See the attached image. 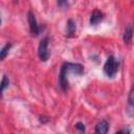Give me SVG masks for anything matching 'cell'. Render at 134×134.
Returning <instances> with one entry per match:
<instances>
[{
    "mask_svg": "<svg viewBox=\"0 0 134 134\" xmlns=\"http://www.w3.org/2000/svg\"><path fill=\"white\" fill-rule=\"evenodd\" d=\"M133 94H134L133 88H131V90H130V92H129V96H128V104H129V110L131 111V112H130L131 116H132V112H133V100H134Z\"/></svg>",
    "mask_w": 134,
    "mask_h": 134,
    "instance_id": "11",
    "label": "cell"
},
{
    "mask_svg": "<svg viewBox=\"0 0 134 134\" xmlns=\"http://www.w3.org/2000/svg\"><path fill=\"white\" fill-rule=\"evenodd\" d=\"M75 30H76V25L74 23V21L72 19H69L66 23V37L68 38H71L74 36L75 34Z\"/></svg>",
    "mask_w": 134,
    "mask_h": 134,
    "instance_id": "7",
    "label": "cell"
},
{
    "mask_svg": "<svg viewBox=\"0 0 134 134\" xmlns=\"http://www.w3.org/2000/svg\"><path fill=\"white\" fill-rule=\"evenodd\" d=\"M27 20H28V24H29V31L31 34L32 37H38L40 34V26L38 25L37 19L34 15V13L31 10H28L27 13Z\"/></svg>",
    "mask_w": 134,
    "mask_h": 134,
    "instance_id": "4",
    "label": "cell"
},
{
    "mask_svg": "<svg viewBox=\"0 0 134 134\" xmlns=\"http://www.w3.org/2000/svg\"><path fill=\"white\" fill-rule=\"evenodd\" d=\"M109 130V124L106 119L98 121L94 128V134H107Z\"/></svg>",
    "mask_w": 134,
    "mask_h": 134,
    "instance_id": "5",
    "label": "cell"
},
{
    "mask_svg": "<svg viewBox=\"0 0 134 134\" xmlns=\"http://www.w3.org/2000/svg\"><path fill=\"white\" fill-rule=\"evenodd\" d=\"M74 128H75L80 133H85V131H86V127H85V125H84L83 122H81V121L76 122V124L74 125Z\"/></svg>",
    "mask_w": 134,
    "mask_h": 134,
    "instance_id": "12",
    "label": "cell"
},
{
    "mask_svg": "<svg viewBox=\"0 0 134 134\" xmlns=\"http://www.w3.org/2000/svg\"><path fill=\"white\" fill-rule=\"evenodd\" d=\"M119 63L116 61L114 55H109L104 64V72L108 77H113L118 70Z\"/></svg>",
    "mask_w": 134,
    "mask_h": 134,
    "instance_id": "2",
    "label": "cell"
},
{
    "mask_svg": "<svg viewBox=\"0 0 134 134\" xmlns=\"http://www.w3.org/2000/svg\"><path fill=\"white\" fill-rule=\"evenodd\" d=\"M1 22H2V21H1V17H0V25H1Z\"/></svg>",
    "mask_w": 134,
    "mask_h": 134,
    "instance_id": "16",
    "label": "cell"
},
{
    "mask_svg": "<svg viewBox=\"0 0 134 134\" xmlns=\"http://www.w3.org/2000/svg\"><path fill=\"white\" fill-rule=\"evenodd\" d=\"M40 121L42 122V124H45V122H47L48 120H49V118L47 117V116H40Z\"/></svg>",
    "mask_w": 134,
    "mask_h": 134,
    "instance_id": "15",
    "label": "cell"
},
{
    "mask_svg": "<svg viewBox=\"0 0 134 134\" xmlns=\"http://www.w3.org/2000/svg\"><path fill=\"white\" fill-rule=\"evenodd\" d=\"M9 85V80L6 75H3L2 76V80L0 82V98L2 97V94H3V91L8 87Z\"/></svg>",
    "mask_w": 134,
    "mask_h": 134,
    "instance_id": "10",
    "label": "cell"
},
{
    "mask_svg": "<svg viewBox=\"0 0 134 134\" xmlns=\"http://www.w3.org/2000/svg\"><path fill=\"white\" fill-rule=\"evenodd\" d=\"M104 19V14L98 10V9H95L92 12V14L90 15V19H89V22L91 25H96L98 24L99 22H102Z\"/></svg>",
    "mask_w": 134,
    "mask_h": 134,
    "instance_id": "6",
    "label": "cell"
},
{
    "mask_svg": "<svg viewBox=\"0 0 134 134\" xmlns=\"http://www.w3.org/2000/svg\"><path fill=\"white\" fill-rule=\"evenodd\" d=\"M48 41H49L48 37H44L40 41L39 46H38V55H39V58L42 62H46L49 58V52H48V49H47Z\"/></svg>",
    "mask_w": 134,
    "mask_h": 134,
    "instance_id": "3",
    "label": "cell"
},
{
    "mask_svg": "<svg viewBox=\"0 0 134 134\" xmlns=\"http://www.w3.org/2000/svg\"><path fill=\"white\" fill-rule=\"evenodd\" d=\"M132 36H133V30H132V26L129 24L126 26L125 28V31H124V35H122V40L126 44H129L132 40Z\"/></svg>",
    "mask_w": 134,
    "mask_h": 134,
    "instance_id": "8",
    "label": "cell"
},
{
    "mask_svg": "<svg viewBox=\"0 0 134 134\" xmlns=\"http://www.w3.org/2000/svg\"><path fill=\"white\" fill-rule=\"evenodd\" d=\"M130 133H131V129H130L129 127H127V128H125V129L119 130V131L116 132L115 134H130Z\"/></svg>",
    "mask_w": 134,
    "mask_h": 134,
    "instance_id": "13",
    "label": "cell"
},
{
    "mask_svg": "<svg viewBox=\"0 0 134 134\" xmlns=\"http://www.w3.org/2000/svg\"><path fill=\"white\" fill-rule=\"evenodd\" d=\"M57 4H58L60 7H62V8H65V7L68 6V2H67V1H58Z\"/></svg>",
    "mask_w": 134,
    "mask_h": 134,
    "instance_id": "14",
    "label": "cell"
},
{
    "mask_svg": "<svg viewBox=\"0 0 134 134\" xmlns=\"http://www.w3.org/2000/svg\"><path fill=\"white\" fill-rule=\"evenodd\" d=\"M69 73L82 75L84 73V66L79 63H71V62H64L62 64L59 73V86L63 91H66L69 87V82H68Z\"/></svg>",
    "mask_w": 134,
    "mask_h": 134,
    "instance_id": "1",
    "label": "cell"
},
{
    "mask_svg": "<svg viewBox=\"0 0 134 134\" xmlns=\"http://www.w3.org/2000/svg\"><path fill=\"white\" fill-rule=\"evenodd\" d=\"M12 46H13L12 43H6V44L0 49V61H3V60L6 58V55L8 54V52H9Z\"/></svg>",
    "mask_w": 134,
    "mask_h": 134,
    "instance_id": "9",
    "label": "cell"
}]
</instances>
